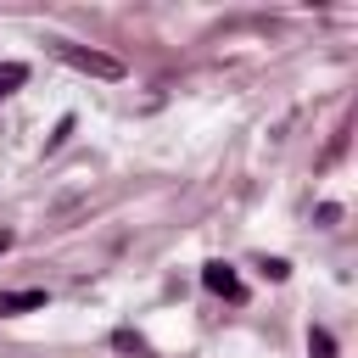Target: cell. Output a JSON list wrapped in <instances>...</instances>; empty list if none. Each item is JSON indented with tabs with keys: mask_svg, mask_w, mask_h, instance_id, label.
Here are the masks:
<instances>
[{
	"mask_svg": "<svg viewBox=\"0 0 358 358\" xmlns=\"http://www.w3.org/2000/svg\"><path fill=\"white\" fill-rule=\"evenodd\" d=\"M50 56H62L67 67L90 73V78H123V62L106 56V50H90V45H73V39H50Z\"/></svg>",
	"mask_w": 358,
	"mask_h": 358,
	"instance_id": "1",
	"label": "cell"
},
{
	"mask_svg": "<svg viewBox=\"0 0 358 358\" xmlns=\"http://www.w3.org/2000/svg\"><path fill=\"white\" fill-rule=\"evenodd\" d=\"M201 285L213 291V296H224V302H246V285H241V274L224 263V257H213V263H201Z\"/></svg>",
	"mask_w": 358,
	"mask_h": 358,
	"instance_id": "2",
	"label": "cell"
},
{
	"mask_svg": "<svg viewBox=\"0 0 358 358\" xmlns=\"http://www.w3.org/2000/svg\"><path fill=\"white\" fill-rule=\"evenodd\" d=\"M50 296L39 285H22V291H0V319H17V313H39Z\"/></svg>",
	"mask_w": 358,
	"mask_h": 358,
	"instance_id": "3",
	"label": "cell"
},
{
	"mask_svg": "<svg viewBox=\"0 0 358 358\" xmlns=\"http://www.w3.org/2000/svg\"><path fill=\"white\" fill-rule=\"evenodd\" d=\"M22 84H28V67H22V62H0V101L17 95Z\"/></svg>",
	"mask_w": 358,
	"mask_h": 358,
	"instance_id": "4",
	"label": "cell"
},
{
	"mask_svg": "<svg viewBox=\"0 0 358 358\" xmlns=\"http://www.w3.org/2000/svg\"><path fill=\"white\" fill-rule=\"evenodd\" d=\"M308 358H336V336L313 324V330H308Z\"/></svg>",
	"mask_w": 358,
	"mask_h": 358,
	"instance_id": "5",
	"label": "cell"
},
{
	"mask_svg": "<svg viewBox=\"0 0 358 358\" xmlns=\"http://www.w3.org/2000/svg\"><path fill=\"white\" fill-rule=\"evenodd\" d=\"M112 347H123V352H134V358H151V347H145L134 330H112Z\"/></svg>",
	"mask_w": 358,
	"mask_h": 358,
	"instance_id": "6",
	"label": "cell"
},
{
	"mask_svg": "<svg viewBox=\"0 0 358 358\" xmlns=\"http://www.w3.org/2000/svg\"><path fill=\"white\" fill-rule=\"evenodd\" d=\"M263 274H268V280H291V263H285V257H268Z\"/></svg>",
	"mask_w": 358,
	"mask_h": 358,
	"instance_id": "7",
	"label": "cell"
},
{
	"mask_svg": "<svg viewBox=\"0 0 358 358\" xmlns=\"http://www.w3.org/2000/svg\"><path fill=\"white\" fill-rule=\"evenodd\" d=\"M67 134H73V117H62V123H56V134H50V140H45V151H56V145H62V140H67Z\"/></svg>",
	"mask_w": 358,
	"mask_h": 358,
	"instance_id": "8",
	"label": "cell"
},
{
	"mask_svg": "<svg viewBox=\"0 0 358 358\" xmlns=\"http://www.w3.org/2000/svg\"><path fill=\"white\" fill-rule=\"evenodd\" d=\"M6 252H11V235H0V257H6Z\"/></svg>",
	"mask_w": 358,
	"mask_h": 358,
	"instance_id": "9",
	"label": "cell"
}]
</instances>
